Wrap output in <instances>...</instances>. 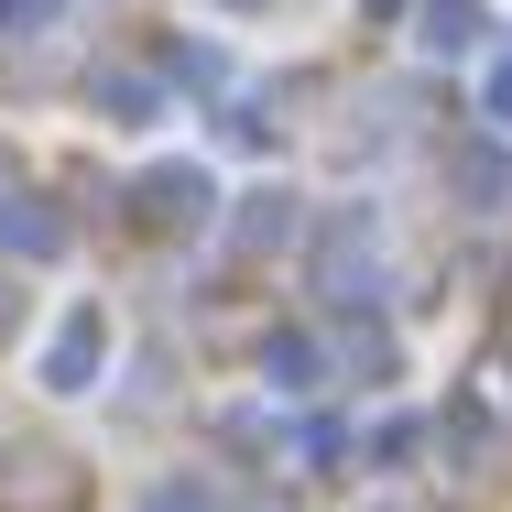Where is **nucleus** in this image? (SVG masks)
Returning <instances> with one entry per match:
<instances>
[{
    "instance_id": "f257e3e1",
    "label": "nucleus",
    "mask_w": 512,
    "mask_h": 512,
    "mask_svg": "<svg viewBox=\"0 0 512 512\" xmlns=\"http://www.w3.org/2000/svg\"><path fill=\"white\" fill-rule=\"evenodd\" d=\"M316 295H338V306H371L382 295V218L371 207H338L316 229Z\"/></svg>"
},
{
    "instance_id": "f03ea898",
    "label": "nucleus",
    "mask_w": 512,
    "mask_h": 512,
    "mask_svg": "<svg viewBox=\"0 0 512 512\" xmlns=\"http://www.w3.org/2000/svg\"><path fill=\"white\" fill-rule=\"evenodd\" d=\"M131 218H142L153 240H197L207 218H218V175H207V164H153V175L131 186Z\"/></svg>"
},
{
    "instance_id": "7ed1b4c3",
    "label": "nucleus",
    "mask_w": 512,
    "mask_h": 512,
    "mask_svg": "<svg viewBox=\"0 0 512 512\" xmlns=\"http://www.w3.org/2000/svg\"><path fill=\"white\" fill-rule=\"evenodd\" d=\"M99 371H109V306H99V295H77V306L55 316V338H44L33 382H44V393H88Z\"/></svg>"
},
{
    "instance_id": "20e7f679",
    "label": "nucleus",
    "mask_w": 512,
    "mask_h": 512,
    "mask_svg": "<svg viewBox=\"0 0 512 512\" xmlns=\"http://www.w3.org/2000/svg\"><path fill=\"white\" fill-rule=\"evenodd\" d=\"M447 197L469 207V218H512V131H502V142H458V153H447Z\"/></svg>"
},
{
    "instance_id": "39448f33",
    "label": "nucleus",
    "mask_w": 512,
    "mask_h": 512,
    "mask_svg": "<svg viewBox=\"0 0 512 512\" xmlns=\"http://www.w3.org/2000/svg\"><path fill=\"white\" fill-rule=\"evenodd\" d=\"M414 44L425 55H469L480 44V0H414Z\"/></svg>"
},
{
    "instance_id": "423d86ee",
    "label": "nucleus",
    "mask_w": 512,
    "mask_h": 512,
    "mask_svg": "<svg viewBox=\"0 0 512 512\" xmlns=\"http://www.w3.org/2000/svg\"><path fill=\"white\" fill-rule=\"evenodd\" d=\"M229 229H240V251H284V240H295V186L240 197V218H229Z\"/></svg>"
},
{
    "instance_id": "0eeeda50",
    "label": "nucleus",
    "mask_w": 512,
    "mask_h": 512,
    "mask_svg": "<svg viewBox=\"0 0 512 512\" xmlns=\"http://www.w3.org/2000/svg\"><path fill=\"white\" fill-rule=\"evenodd\" d=\"M316 371H327V360H316L306 327H273V338H262V382H273V393H316Z\"/></svg>"
},
{
    "instance_id": "6e6552de",
    "label": "nucleus",
    "mask_w": 512,
    "mask_h": 512,
    "mask_svg": "<svg viewBox=\"0 0 512 512\" xmlns=\"http://www.w3.org/2000/svg\"><path fill=\"white\" fill-rule=\"evenodd\" d=\"M480 120H491V131H512V44L480 66Z\"/></svg>"
},
{
    "instance_id": "1a4fd4ad",
    "label": "nucleus",
    "mask_w": 512,
    "mask_h": 512,
    "mask_svg": "<svg viewBox=\"0 0 512 512\" xmlns=\"http://www.w3.org/2000/svg\"><path fill=\"white\" fill-rule=\"evenodd\" d=\"M425 436H436V425H425V414H393V425H382V436H371V458H382V469H404L414 447H425Z\"/></svg>"
},
{
    "instance_id": "9d476101",
    "label": "nucleus",
    "mask_w": 512,
    "mask_h": 512,
    "mask_svg": "<svg viewBox=\"0 0 512 512\" xmlns=\"http://www.w3.org/2000/svg\"><path fill=\"white\" fill-rule=\"evenodd\" d=\"M66 0H0V33H55Z\"/></svg>"
},
{
    "instance_id": "9b49d317",
    "label": "nucleus",
    "mask_w": 512,
    "mask_h": 512,
    "mask_svg": "<svg viewBox=\"0 0 512 512\" xmlns=\"http://www.w3.org/2000/svg\"><path fill=\"white\" fill-rule=\"evenodd\" d=\"M142 512H207V491H142Z\"/></svg>"
},
{
    "instance_id": "f8f14e48",
    "label": "nucleus",
    "mask_w": 512,
    "mask_h": 512,
    "mask_svg": "<svg viewBox=\"0 0 512 512\" xmlns=\"http://www.w3.org/2000/svg\"><path fill=\"white\" fill-rule=\"evenodd\" d=\"M11 327H22V295H11V284H0V338H11Z\"/></svg>"
},
{
    "instance_id": "ddd939ff",
    "label": "nucleus",
    "mask_w": 512,
    "mask_h": 512,
    "mask_svg": "<svg viewBox=\"0 0 512 512\" xmlns=\"http://www.w3.org/2000/svg\"><path fill=\"white\" fill-rule=\"evenodd\" d=\"M360 11H371V22H393V11H404V0H360Z\"/></svg>"
},
{
    "instance_id": "4468645a",
    "label": "nucleus",
    "mask_w": 512,
    "mask_h": 512,
    "mask_svg": "<svg viewBox=\"0 0 512 512\" xmlns=\"http://www.w3.org/2000/svg\"><path fill=\"white\" fill-rule=\"evenodd\" d=\"M240 11H251V0H240Z\"/></svg>"
}]
</instances>
